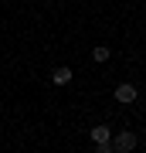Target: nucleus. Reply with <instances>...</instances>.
I'll return each instance as SVG.
<instances>
[{"mask_svg":"<svg viewBox=\"0 0 146 153\" xmlns=\"http://www.w3.org/2000/svg\"><path fill=\"white\" fill-rule=\"evenodd\" d=\"M51 82H54V85H68V82H71V68H65V65H61V68H54Z\"/></svg>","mask_w":146,"mask_h":153,"instance_id":"obj_3","label":"nucleus"},{"mask_svg":"<svg viewBox=\"0 0 146 153\" xmlns=\"http://www.w3.org/2000/svg\"><path fill=\"white\" fill-rule=\"evenodd\" d=\"M109 136H112L109 126H95V129H92V140H95V143H109Z\"/></svg>","mask_w":146,"mask_h":153,"instance_id":"obj_4","label":"nucleus"},{"mask_svg":"<svg viewBox=\"0 0 146 153\" xmlns=\"http://www.w3.org/2000/svg\"><path fill=\"white\" fill-rule=\"evenodd\" d=\"M112 150H116V153H129V150H136V133H129V129L116 133V143H112Z\"/></svg>","mask_w":146,"mask_h":153,"instance_id":"obj_1","label":"nucleus"},{"mask_svg":"<svg viewBox=\"0 0 146 153\" xmlns=\"http://www.w3.org/2000/svg\"><path fill=\"white\" fill-rule=\"evenodd\" d=\"M92 58H95V61H105V58H109V48H105V44H99V48H92Z\"/></svg>","mask_w":146,"mask_h":153,"instance_id":"obj_5","label":"nucleus"},{"mask_svg":"<svg viewBox=\"0 0 146 153\" xmlns=\"http://www.w3.org/2000/svg\"><path fill=\"white\" fill-rule=\"evenodd\" d=\"M95 153H116V150L109 146V143H95Z\"/></svg>","mask_w":146,"mask_h":153,"instance_id":"obj_6","label":"nucleus"},{"mask_svg":"<svg viewBox=\"0 0 146 153\" xmlns=\"http://www.w3.org/2000/svg\"><path fill=\"white\" fill-rule=\"evenodd\" d=\"M116 102H122V105H129V102H136V85H129V82H122L119 88H116Z\"/></svg>","mask_w":146,"mask_h":153,"instance_id":"obj_2","label":"nucleus"}]
</instances>
